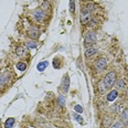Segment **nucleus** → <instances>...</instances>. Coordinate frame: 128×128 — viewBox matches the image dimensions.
<instances>
[{
  "mask_svg": "<svg viewBox=\"0 0 128 128\" xmlns=\"http://www.w3.org/2000/svg\"><path fill=\"white\" fill-rule=\"evenodd\" d=\"M116 83V73L115 72H109L105 75V77L98 84V90L100 93H105L107 90H110Z\"/></svg>",
  "mask_w": 128,
  "mask_h": 128,
  "instance_id": "f257e3e1",
  "label": "nucleus"
},
{
  "mask_svg": "<svg viewBox=\"0 0 128 128\" xmlns=\"http://www.w3.org/2000/svg\"><path fill=\"white\" fill-rule=\"evenodd\" d=\"M117 96H118V90H110V92L107 94L106 100H107V102H114V100L117 98Z\"/></svg>",
  "mask_w": 128,
  "mask_h": 128,
  "instance_id": "1a4fd4ad",
  "label": "nucleus"
},
{
  "mask_svg": "<svg viewBox=\"0 0 128 128\" xmlns=\"http://www.w3.org/2000/svg\"><path fill=\"white\" fill-rule=\"evenodd\" d=\"M74 110H75L76 113L82 114V113H83V107H82L81 105H75V106H74Z\"/></svg>",
  "mask_w": 128,
  "mask_h": 128,
  "instance_id": "6ab92c4d",
  "label": "nucleus"
},
{
  "mask_svg": "<svg viewBox=\"0 0 128 128\" xmlns=\"http://www.w3.org/2000/svg\"><path fill=\"white\" fill-rule=\"evenodd\" d=\"M90 20H92V11H90L88 8L84 7L81 12V23L83 26H85V24H87Z\"/></svg>",
  "mask_w": 128,
  "mask_h": 128,
  "instance_id": "f03ea898",
  "label": "nucleus"
},
{
  "mask_svg": "<svg viewBox=\"0 0 128 128\" xmlns=\"http://www.w3.org/2000/svg\"><path fill=\"white\" fill-rule=\"evenodd\" d=\"M96 42V33L95 32H90V33H87L86 36H85V39H84V46L86 48H90L93 46V44H94Z\"/></svg>",
  "mask_w": 128,
  "mask_h": 128,
  "instance_id": "20e7f679",
  "label": "nucleus"
},
{
  "mask_svg": "<svg viewBox=\"0 0 128 128\" xmlns=\"http://www.w3.org/2000/svg\"><path fill=\"white\" fill-rule=\"evenodd\" d=\"M106 66H107V60H106L105 58H98L97 60L95 61V63H94L95 72H97V73L102 72Z\"/></svg>",
  "mask_w": 128,
  "mask_h": 128,
  "instance_id": "7ed1b4c3",
  "label": "nucleus"
},
{
  "mask_svg": "<svg viewBox=\"0 0 128 128\" xmlns=\"http://www.w3.org/2000/svg\"><path fill=\"white\" fill-rule=\"evenodd\" d=\"M14 124V118H8L6 122H4V127L6 128H11Z\"/></svg>",
  "mask_w": 128,
  "mask_h": 128,
  "instance_id": "4468645a",
  "label": "nucleus"
},
{
  "mask_svg": "<svg viewBox=\"0 0 128 128\" xmlns=\"http://www.w3.org/2000/svg\"><path fill=\"white\" fill-rule=\"evenodd\" d=\"M32 16H33V19L36 22H42V21H44L45 17H46V14H45L43 10H36V11H33Z\"/></svg>",
  "mask_w": 128,
  "mask_h": 128,
  "instance_id": "39448f33",
  "label": "nucleus"
},
{
  "mask_svg": "<svg viewBox=\"0 0 128 128\" xmlns=\"http://www.w3.org/2000/svg\"><path fill=\"white\" fill-rule=\"evenodd\" d=\"M17 68L19 71H21V72H23V71H26V64L24 63V62H19L17 64Z\"/></svg>",
  "mask_w": 128,
  "mask_h": 128,
  "instance_id": "2eb2a0df",
  "label": "nucleus"
},
{
  "mask_svg": "<svg viewBox=\"0 0 128 128\" xmlns=\"http://www.w3.org/2000/svg\"><path fill=\"white\" fill-rule=\"evenodd\" d=\"M39 34H40V31L38 26H31L30 30H29V36L32 40H36L39 38Z\"/></svg>",
  "mask_w": 128,
  "mask_h": 128,
  "instance_id": "0eeeda50",
  "label": "nucleus"
},
{
  "mask_svg": "<svg viewBox=\"0 0 128 128\" xmlns=\"http://www.w3.org/2000/svg\"><path fill=\"white\" fill-rule=\"evenodd\" d=\"M48 61H42V62H40L39 64H38V66H36V68H38V71L39 72H43L45 68H48Z\"/></svg>",
  "mask_w": 128,
  "mask_h": 128,
  "instance_id": "f8f14e48",
  "label": "nucleus"
},
{
  "mask_svg": "<svg viewBox=\"0 0 128 128\" xmlns=\"http://www.w3.org/2000/svg\"><path fill=\"white\" fill-rule=\"evenodd\" d=\"M16 54H17L19 58H23L28 56V54H26V50L23 46H18L17 50H16Z\"/></svg>",
  "mask_w": 128,
  "mask_h": 128,
  "instance_id": "9d476101",
  "label": "nucleus"
},
{
  "mask_svg": "<svg viewBox=\"0 0 128 128\" xmlns=\"http://www.w3.org/2000/svg\"><path fill=\"white\" fill-rule=\"evenodd\" d=\"M82 1H85V2H88L90 0H82Z\"/></svg>",
  "mask_w": 128,
  "mask_h": 128,
  "instance_id": "4be33fe9",
  "label": "nucleus"
},
{
  "mask_svg": "<svg viewBox=\"0 0 128 128\" xmlns=\"http://www.w3.org/2000/svg\"><path fill=\"white\" fill-rule=\"evenodd\" d=\"M26 46L28 49H36L38 46V43L36 42V40H30V41H26Z\"/></svg>",
  "mask_w": 128,
  "mask_h": 128,
  "instance_id": "ddd939ff",
  "label": "nucleus"
},
{
  "mask_svg": "<svg viewBox=\"0 0 128 128\" xmlns=\"http://www.w3.org/2000/svg\"><path fill=\"white\" fill-rule=\"evenodd\" d=\"M0 122H1V119H0Z\"/></svg>",
  "mask_w": 128,
  "mask_h": 128,
  "instance_id": "b1692460",
  "label": "nucleus"
},
{
  "mask_svg": "<svg viewBox=\"0 0 128 128\" xmlns=\"http://www.w3.org/2000/svg\"><path fill=\"white\" fill-rule=\"evenodd\" d=\"M70 11L71 13H74L75 11V0H70Z\"/></svg>",
  "mask_w": 128,
  "mask_h": 128,
  "instance_id": "dca6fc26",
  "label": "nucleus"
},
{
  "mask_svg": "<svg viewBox=\"0 0 128 128\" xmlns=\"http://www.w3.org/2000/svg\"><path fill=\"white\" fill-rule=\"evenodd\" d=\"M46 128H53V127H50V126H49V127H46Z\"/></svg>",
  "mask_w": 128,
  "mask_h": 128,
  "instance_id": "5701e85b",
  "label": "nucleus"
},
{
  "mask_svg": "<svg viewBox=\"0 0 128 128\" xmlns=\"http://www.w3.org/2000/svg\"><path fill=\"white\" fill-rule=\"evenodd\" d=\"M97 52H98L97 48H94V46L87 48L86 51H85V56L86 58H92V56H94V55L97 54Z\"/></svg>",
  "mask_w": 128,
  "mask_h": 128,
  "instance_id": "6e6552de",
  "label": "nucleus"
},
{
  "mask_svg": "<svg viewBox=\"0 0 128 128\" xmlns=\"http://www.w3.org/2000/svg\"><path fill=\"white\" fill-rule=\"evenodd\" d=\"M73 117H74V119H75V120H77L78 122H81V124L83 122V118H82V117L80 116V115H77V114H74Z\"/></svg>",
  "mask_w": 128,
  "mask_h": 128,
  "instance_id": "aec40b11",
  "label": "nucleus"
},
{
  "mask_svg": "<svg viewBox=\"0 0 128 128\" xmlns=\"http://www.w3.org/2000/svg\"><path fill=\"white\" fill-rule=\"evenodd\" d=\"M58 102L60 103V105H61V106H64V105H65V98H64V96H63V95L58 96Z\"/></svg>",
  "mask_w": 128,
  "mask_h": 128,
  "instance_id": "a211bd4d",
  "label": "nucleus"
},
{
  "mask_svg": "<svg viewBox=\"0 0 128 128\" xmlns=\"http://www.w3.org/2000/svg\"><path fill=\"white\" fill-rule=\"evenodd\" d=\"M117 87L118 88H122V87H125V85H126V82L124 81V80H119V81H117Z\"/></svg>",
  "mask_w": 128,
  "mask_h": 128,
  "instance_id": "f3484780",
  "label": "nucleus"
},
{
  "mask_svg": "<svg viewBox=\"0 0 128 128\" xmlns=\"http://www.w3.org/2000/svg\"><path fill=\"white\" fill-rule=\"evenodd\" d=\"M41 9L43 10V11H48V12H50L52 10V7H51V4H50L48 0H44L43 2H42V4H41Z\"/></svg>",
  "mask_w": 128,
  "mask_h": 128,
  "instance_id": "9b49d317",
  "label": "nucleus"
},
{
  "mask_svg": "<svg viewBox=\"0 0 128 128\" xmlns=\"http://www.w3.org/2000/svg\"><path fill=\"white\" fill-rule=\"evenodd\" d=\"M68 87H70V77L66 74L62 80V90L64 94H66V93L68 92Z\"/></svg>",
  "mask_w": 128,
  "mask_h": 128,
  "instance_id": "423d86ee",
  "label": "nucleus"
},
{
  "mask_svg": "<svg viewBox=\"0 0 128 128\" xmlns=\"http://www.w3.org/2000/svg\"><path fill=\"white\" fill-rule=\"evenodd\" d=\"M110 128H122V124L120 122H117L114 124V126L113 127H110Z\"/></svg>",
  "mask_w": 128,
  "mask_h": 128,
  "instance_id": "412c9836",
  "label": "nucleus"
}]
</instances>
